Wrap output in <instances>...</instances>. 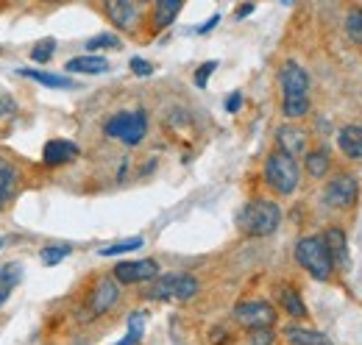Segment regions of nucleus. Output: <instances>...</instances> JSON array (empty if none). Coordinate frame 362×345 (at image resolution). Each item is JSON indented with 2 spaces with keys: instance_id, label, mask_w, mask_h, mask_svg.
Masks as SVG:
<instances>
[{
  "instance_id": "1",
  "label": "nucleus",
  "mask_w": 362,
  "mask_h": 345,
  "mask_svg": "<svg viewBox=\"0 0 362 345\" xmlns=\"http://www.w3.org/2000/svg\"><path fill=\"white\" fill-rule=\"evenodd\" d=\"M281 84V112L290 120H298L310 112V76L298 62H287L279 73Z\"/></svg>"
},
{
  "instance_id": "2",
  "label": "nucleus",
  "mask_w": 362,
  "mask_h": 345,
  "mask_svg": "<svg viewBox=\"0 0 362 345\" xmlns=\"http://www.w3.org/2000/svg\"><path fill=\"white\" fill-rule=\"evenodd\" d=\"M279 223H281L279 204L265 201V198L245 204V209L240 212V228L248 237H268V234H273L279 228Z\"/></svg>"
},
{
  "instance_id": "3",
  "label": "nucleus",
  "mask_w": 362,
  "mask_h": 345,
  "mask_svg": "<svg viewBox=\"0 0 362 345\" xmlns=\"http://www.w3.org/2000/svg\"><path fill=\"white\" fill-rule=\"evenodd\" d=\"M296 262L317 281H329L334 262L329 257V248L323 242V237H301L296 245Z\"/></svg>"
},
{
  "instance_id": "4",
  "label": "nucleus",
  "mask_w": 362,
  "mask_h": 345,
  "mask_svg": "<svg viewBox=\"0 0 362 345\" xmlns=\"http://www.w3.org/2000/svg\"><path fill=\"white\" fill-rule=\"evenodd\" d=\"M103 131H106V136H112V139L134 148V145H139L145 139V134H148V115L139 112V109L136 112H117V115H112L106 120Z\"/></svg>"
},
{
  "instance_id": "5",
  "label": "nucleus",
  "mask_w": 362,
  "mask_h": 345,
  "mask_svg": "<svg viewBox=\"0 0 362 345\" xmlns=\"http://www.w3.org/2000/svg\"><path fill=\"white\" fill-rule=\"evenodd\" d=\"M265 181L271 184L279 195H293L298 189L301 172H298V162L281 151H276L265 162Z\"/></svg>"
},
{
  "instance_id": "6",
  "label": "nucleus",
  "mask_w": 362,
  "mask_h": 345,
  "mask_svg": "<svg viewBox=\"0 0 362 345\" xmlns=\"http://www.w3.org/2000/svg\"><path fill=\"white\" fill-rule=\"evenodd\" d=\"M195 293H198V279L170 273V276H156L145 296L151 301H189Z\"/></svg>"
},
{
  "instance_id": "7",
  "label": "nucleus",
  "mask_w": 362,
  "mask_h": 345,
  "mask_svg": "<svg viewBox=\"0 0 362 345\" xmlns=\"http://www.w3.org/2000/svg\"><path fill=\"white\" fill-rule=\"evenodd\" d=\"M357 198H360V181L357 175H349V172L334 175L323 189V201L332 209H351Z\"/></svg>"
},
{
  "instance_id": "8",
  "label": "nucleus",
  "mask_w": 362,
  "mask_h": 345,
  "mask_svg": "<svg viewBox=\"0 0 362 345\" xmlns=\"http://www.w3.org/2000/svg\"><path fill=\"white\" fill-rule=\"evenodd\" d=\"M234 320L251 332L271 329L276 323V309L268 301H243L234 306Z\"/></svg>"
},
{
  "instance_id": "9",
  "label": "nucleus",
  "mask_w": 362,
  "mask_h": 345,
  "mask_svg": "<svg viewBox=\"0 0 362 345\" xmlns=\"http://www.w3.org/2000/svg\"><path fill=\"white\" fill-rule=\"evenodd\" d=\"M159 276V264L153 259H136V262H120L115 267V281L120 284H139V281H153Z\"/></svg>"
},
{
  "instance_id": "10",
  "label": "nucleus",
  "mask_w": 362,
  "mask_h": 345,
  "mask_svg": "<svg viewBox=\"0 0 362 345\" xmlns=\"http://www.w3.org/2000/svg\"><path fill=\"white\" fill-rule=\"evenodd\" d=\"M78 145L70 142V139H50L42 148V162L47 168H56V165H67L73 159H78Z\"/></svg>"
},
{
  "instance_id": "11",
  "label": "nucleus",
  "mask_w": 362,
  "mask_h": 345,
  "mask_svg": "<svg viewBox=\"0 0 362 345\" xmlns=\"http://www.w3.org/2000/svg\"><path fill=\"white\" fill-rule=\"evenodd\" d=\"M117 298H120L117 281H115V279H100V281L95 284L92 296H90L92 315H103V312H109V309L117 303Z\"/></svg>"
},
{
  "instance_id": "12",
  "label": "nucleus",
  "mask_w": 362,
  "mask_h": 345,
  "mask_svg": "<svg viewBox=\"0 0 362 345\" xmlns=\"http://www.w3.org/2000/svg\"><path fill=\"white\" fill-rule=\"evenodd\" d=\"M106 17L123 28V31H132L139 20V6L136 3H129V0H109L106 3Z\"/></svg>"
},
{
  "instance_id": "13",
  "label": "nucleus",
  "mask_w": 362,
  "mask_h": 345,
  "mask_svg": "<svg viewBox=\"0 0 362 345\" xmlns=\"http://www.w3.org/2000/svg\"><path fill=\"white\" fill-rule=\"evenodd\" d=\"M323 242H326V248H329V257H332V262H334V264H340V267H349V240H346L343 228L332 226V228L323 234Z\"/></svg>"
},
{
  "instance_id": "14",
  "label": "nucleus",
  "mask_w": 362,
  "mask_h": 345,
  "mask_svg": "<svg viewBox=\"0 0 362 345\" xmlns=\"http://www.w3.org/2000/svg\"><path fill=\"white\" fill-rule=\"evenodd\" d=\"M337 148L349 159H362V126L351 123V126H343L337 131Z\"/></svg>"
},
{
  "instance_id": "15",
  "label": "nucleus",
  "mask_w": 362,
  "mask_h": 345,
  "mask_svg": "<svg viewBox=\"0 0 362 345\" xmlns=\"http://www.w3.org/2000/svg\"><path fill=\"white\" fill-rule=\"evenodd\" d=\"M276 139H279L281 153H287V156H293V159H296L298 153L307 151V134H304L301 129H296V126H284V129H279Z\"/></svg>"
},
{
  "instance_id": "16",
  "label": "nucleus",
  "mask_w": 362,
  "mask_h": 345,
  "mask_svg": "<svg viewBox=\"0 0 362 345\" xmlns=\"http://www.w3.org/2000/svg\"><path fill=\"white\" fill-rule=\"evenodd\" d=\"M23 281V264L20 262H6L0 267V306L8 301V296L14 293V287Z\"/></svg>"
},
{
  "instance_id": "17",
  "label": "nucleus",
  "mask_w": 362,
  "mask_h": 345,
  "mask_svg": "<svg viewBox=\"0 0 362 345\" xmlns=\"http://www.w3.org/2000/svg\"><path fill=\"white\" fill-rule=\"evenodd\" d=\"M67 73H84V76H98L109 70V62L103 56H76L64 64Z\"/></svg>"
},
{
  "instance_id": "18",
  "label": "nucleus",
  "mask_w": 362,
  "mask_h": 345,
  "mask_svg": "<svg viewBox=\"0 0 362 345\" xmlns=\"http://www.w3.org/2000/svg\"><path fill=\"white\" fill-rule=\"evenodd\" d=\"M284 337L293 345H332V340L326 334H320L315 329H301V326H287Z\"/></svg>"
},
{
  "instance_id": "19",
  "label": "nucleus",
  "mask_w": 362,
  "mask_h": 345,
  "mask_svg": "<svg viewBox=\"0 0 362 345\" xmlns=\"http://www.w3.org/2000/svg\"><path fill=\"white\" fill-rule=\"evenodd\" d=\"M279 303H281V309H284L290 317H307V306H304V301H301V296H298L296 287H281V290H279Z\"/></svg>"
},
{
  "instance_id": "20",
  "label": "nucleus",
  "mask_w": 362,
  "mask_h": 345,
  "mask_svg": "<svg viewBox=\"0 0 362 345\" xmlns=\"http://www.w3.org/2000/svg\"><path fill=\"white\" fill-rule=\"evenodd\" d=\"M179 11H181V0H159L153 6V23H156V28H168L176 20Z\"/></svg>"
},
{
  "instance_id": "21",
  "label": "nucleus",
  "mask_w": 362,
  "mask_h": 345,
  "mask_svg": "<svg viewBox=\"0 0 362 345\" xmlns=\"http://www.w3.org/2000/svg\"><path fill=\"white\" fill-rule=\"evenodd\" d=\"M20 76H28V78H34V81H40V84L45 86H53V89H70L73 86V78L56 76V73H42V70H25V67H20Z\"/></svg>"
},
{
  "instance_id": "22",
  "label": "nucleus",
  "mask_w": 362,
  "mask_h": 345,
  "mask_svg": "<svg viewBox=\"0 0 362 345\" xmlns=\"http://www.w3.org/2000/svg\"><path fill=\"white\" fill-rule=\"evenodd\" d=\"M304 165H307V172H310L313 178H323V175L329 172V168H332V159H329V153H326L323 148H317V151H310V153H307Z\"/></svg>"
},
{
  "instance_id": "23",
  "label": "nucleus",
  "mask_w": 362,
  "mask_h": 345,
  "mask_svg": "<svg viewBox=\"0 0 362 345\" xmlns=\"http://www.w3.org/2000/svg\"><path fill=\"white\" fill-rule=\"evenodd\" d=\"M14 184H17V170L11 168V165H6V162H0V206L11 198V192H14Z\"/></svg>"
},
{
  "instance_id": "24",
  "label": "nucleus",
  "mask_w": 362,
  "mask_h": 345,
  "mask_svg": "<svg viewBox=\"0 0 362 345\" xmlns=\"http://www.w3.org/2000/svg\"><path fill=\"white\" fill-rule=\"evenodd\" d=\"M346 34H349L351 42L362 45V6L351 8V11L346 14Z\"/></svg>"
},
{
  "instance_id": "25",
  "label": "nucleus",
  "mask_w": 362,
  "mask_h": 345,
  "mask_svg": "<svg viewBox=\"0 0 362 345\" xmlns=\"http://www.w3.org/2000/svg\"><path fill=\"white\" fill-rule=\"evenodd\" d=\"M136 248H142V237H132V240L106 245V248H100V257H120V254H129V251H136Z\"/></svg>"
},
{
  "instance_id": "26",
  "label": "nucleus",
  "mask_w": 362,
  "mask_h": 345,
  "mask_svg": "<svg viewBox=\"0 0 362 345\" xmlns=\"http://www.w3.org/2000/svg\"><path fill=\"white\" fill-rule=\"evenodd\" d=\"M70 245H47V248H42V254H40V259H42V264L45 267H53V264H59L62 259L70 257Z\"/></svg>"
},
{
  "instance_id": "27",
  "label": "nucleus",
  "mask_w": 362,
  "mask_h": 345,
  "mask_svg": "<svg viewBox=\"0 0 362 345\" xmlns=\"http://www.w3.org/2000/svg\"><path fill=\"white\" fill-rule=\"evenodd\" d=\"M53 50H56V42H53V40H42V42H37L31 47V59H34L37 64H45V62H50Z\"/></svg>"
},
{
  "instance_id": "28",
  "label": "nucleus",
  "mask_w": 362,
  "mask_h": 345,
  "mask_svg": "<svg viewBox=\"0 0 362 345\" xmlns=\"http://www.w3.org/2000/svg\"><path fill=\"white\" fill-rule=\"evenodd\" d=\"M142 334H145V312H132L129 315V337L139 343Z\"/></svg>"
},
{
  "instance_id": "29",
  "label": "nucleus",
  "mask_w": 362,
  "mask_h": 345,
  "mask_svg": "<svg viewBox=\"0 0 362 345\" xmlns=\"http://www.w3.org/2000/svg\"><path fill=\"white\" fill-rule=\"evenodd\" d=\"M87 47L90 50H98V47H120V40L115 34H98V37L87 40Z\"/></svg>"
},
{
  "instance_id": "30",
  "label": "nucleus",
  "mask_w": 362,
  "mask_h": 345,
  "mask_svg": "<svg viewBox=\"0 0 362 345\" xmlns=\"http://www.w3.org/2000/svg\"><path fill=\"white\" fill-rule=\"evenodd\" d=\"M218 70V62H204L201 67H198V73H195V86H206V81H209V76Z\"/></svg>"
},
{
  "instance_id": "31",
  "label": "nucleus",
  "mask_w": 362,
  "mask_h": 345,
  "mask_svg": "<svg viewBox=\"0 0 362 345\" xmlns=\"http://www.w3.org/2000/svg\"><path fill=\"white\" fill-rule=\"evenodd\" d=\"M276 343V334H273L271 329H257V332H251V345H273Z\"/></svg>"
},
{
  "instance_id": "32",
  "label": "nucleus",
  "mask_w": 362,
  "mask_h": 345,
  "mask_svg": "<svg viewBox=\"0 0 362 345\" xmlns=\"http://www.w3.org/2000/svg\"><path fill=\"white\" fill-rule=\"evenodd\" d=\"M132 70H134V76L145 78V76H151V73H153V64H151V62H145V59H139V56H134V59H132Z\"/></svg>"
},
{
  "instance_id": "33",
  "label": "nucleus",
  "mask_w": 362,
  "mask_h": 345,
  "mask_svg": "<svg viewBox=\"0 0 362 345\" xmlns=\"http://www.w3.org/2000/svg\"><path fill=\"white\" fill-rule=\"evenodd\" d=\"M240 106H243V92H231V95H228V100H226V112L234 115Z\"/></svg>"
},
{
  "instance_id": "34",
  "label": "nucleus",
  "mask_w": 362,
  "mask_h": 345,
  "mask_svg": "<svg viewBox=\"0 0 362 345\" xmlns=\"http://www.w3.org/2000/svg\"><path fill=\"white\" fill-rule=\"evenodd\" d=\"M218 23H221V14H212V17H209V20H206V23L198 28V34H209V31H212Z\"/></svg>"
},
{
  "instance_id": "35",
  "label": "nucleus",
  "mask_w": 362,
  "mask_h": 345,
  "mask_svg": "<svg viewBox=\"0 0 362 345\" xmlns=\"http://www.w3.org/2000/svg\"><path fill=\"white\" fill-rule=\"evenodd\" d=\"M11 112H14V100H8V98L0 95V117L3 115H11Z\"/></svg>"
},
{
  "instance_id": "36",
  "label": "nucleus",
  "mask_w": 362,
  "mask_h": 345,
  "mask_svg": "<svg viewBox=\"0 0 362 345\" xmlns=\"http://www.w3.org/2000/svg\"><path fill=\"white\" fill-rule=\"evenodd\" d=\"M254 11V3H248V6H243V8H237V20H243V17H248Z\"/></svg>"
},
{
  "instance_id": "37",
  "label": "nucleus",
  "mask_w": 362,
  "mask_h": 345,
  "mask_svg": "<svg viewBox=\"0 0 362 345\" xmlns=\"http://www.w3.org/2000/svg\"><path fill=\"white\" fill-rule=\"evenodd\" d=\"M115 345H136V340H132V337L126 334V340H120V343H115Z\"/></svg>"
},
{
  "instance_id": "38",
  "label": "nucleus",
  "mask_w": 362,
  "mask_h": 345,
  "mask_svg": "<svg viewBox=\"0 0 362 345\" xmlns=\"http://www.w3.org/2000/svg\"><path fill=\"white\" fill-rule=\"evenodd\" d=\"M0 245H3V237H0Z\"/></svg>"
}]
</instances>
